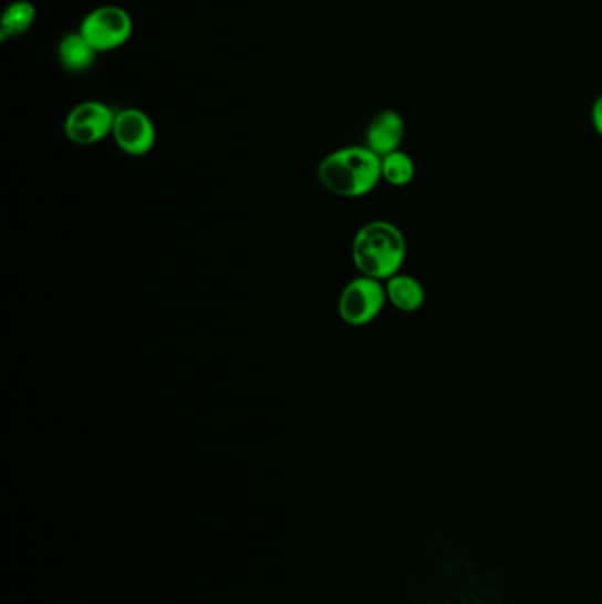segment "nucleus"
I'll return each instance as SVG.
<instances>
[{
	"instance_id": "10",
	"label": "nucleus",
	"mask_w": 602,
	"mask_h": 604,
	"mask_svg": "<svg viewBox=\"0 0 602 604\" xmlns=\"http://www.w3.org/2000/svg\"><path fill=\"white\" fill-rule=\"evenodd\" d=\"M35 17L38 13L31 0H13L0 17V40H14L27 34L34 27Z\"/></svg>"
},
{
	"instance_id": "4",
	"label": "nucleus",
	"mask_w": 602,
	"mask_h": 604,
	"mask_svg": "<svg viewBox=\"0 0 602 604\" xmlns=\"http://www.w3.org/2000/svg\"><path fill=\"white\" fill-rule=\"evenodd\" d=\"M385 304H387V294H385L384 281L357 277L341 292L338 311L345 324L363 327L378 319Z\"/></svg>"
},
{
	"instance_id": "9",
	"label": "nucleus",
	"mask_w": 602,
	"mask_h": 604,
	"mask_svg": "<svg viewBox=\"0 0 602 604\" xmlns=\"http://www.w3.org/2000/svg\"><path fill=\"white\" fill-rule=\"evenodd\" d=\"M384 283L387 302H391L397 311L415 313L424 306L426 290L417 278L397 272L396 277L388 278Z\"/></svg>"
},
{
	"instance_id": "12",
	"label": "nucleus",
	"mask_w": 602,
	"mask_h": 604,
	"mask_svg": "<svg viewBox=\"0 0 602 604\" xmlns=\"http://www.w3.org/2000/svg\"><path fill=\"white\" fill-rule=\"evenodd\" d=\"M592 126H594L595 133L602 136V94L594 101V106H592Z\"/></svg>"
},
{
	"instance_id": "1",
	"label": "nucleus",
	"mask_w": 602,
	"mask_h": 604,
	"mask_svg": "<svg viewBox=\"0 0 602 604\" xmlns=\"http://www.w3.org/2000/svg\"><path fill=\"white\" fill-rule=\"evenodd\" d=\"M316 176L322 188L336 197H366L382 180V158L366 145H350L325 156Z\"/></svg>"
},
{
	"instance_id": "3",
	"label": "nucleus",
	"mask_w": 602,
	"mask_h": 604,
	"mask_svg": "<svg viewBox=\"0 0 602 604\" xmlns=\"http://www.w3.org/2000/svg\"><path fill=\"white\" fill-rule=\"evenodd\" d=\"M79 31L97 53H106L129 43L135 23L132 13L123 6L103 4L91 9L82 18Z\"/></svg>"
},
{
	"instance_id": "5",
	"label": "nucleus",
	"mask_w": 602,
	"mask_h": 604,
	"mask_svg": "<svg viewBox=\"0 0 602 604\" xmlns=\"http://www.w3.org/2000/svg\"><path fill=\"white\" fill-rule=\"evenodd\" d=\"M117 110L103 101H82L70 110L64 121V135L80 147L96 145L112 136Z\"/></svg>"
},
{
	"instance_id": "6",
	"label": "nucleus",
	"mask_w": 602,
	"mask_h": 604,
	"mask_svg": "<svg viewBox=\"0 0 602 604\" xmlns=\"http://www.w3.org/2000/svg\"><path fill=\"white\" fill-rule=\"evenodd\" d=\"M112 138L124 154L141 158L149 154L156 145V126L147 112L135 106H127V108L117 110L115 114Z\"/></svg>"
},
{
	"instance_id": "2",
	"label": "nucleus",
	"mask_w": 602,
	"mask_h": 604,
	"mask_svg": "<svg viewBox=\"0 0 602 604\" xmlns=\"http://www.w3.org/2000/svg\"><path fill=\"white\" fill-rule=\"evenodd\" d=\"M352 260L361 277L387 281L405 265V233L385 219L370 221L355 233Z\"/></svg>"
},
{
	"instance_id": "11",
	"label": "nucleus",
	"mask_w": 602,
	"mask_h": 604,
	"mask_svg": "<svg viewBox=\"0 0 602 604\" xmlns=\"http://www.w3.org/2000/svg\"><path fill=\"white\" fill-rule=\"evenodd\" d=\"M414 159L402 149L394 150L382 158V180L394 188H405L415 179Z\"/></svg>"
},
{
	"instance_id": "8",
	"label": "nucleus",
	"mask_w": 602,
	"mask_h": 604,
	"mask_svg": "<svg viewBox=\"0 0 602 604\" xmlns=\"http://www.w3.org/2000/svg\"><path fill=\"white\" fill-rule=\"evenodd\" d=\"M100 53L94 50L80 31L70 32L62 35L58 44V61L62 70L71 75H82L87 73L94 64Z\"/></svg>"
},
{
	"instance_id": "7",
	"label": "nucleus",
	"mask_w": 602,
	"mask_h": 604,
	"mask_svg": "<svg viewBox=\"0 0 602 604\" xmlns=\"http://www.w3.org/2000/svg\"><path fill=\"white\" fill-rule=\"evenodd\" d=\"M405 118L396 110H382L367 124L366 147L380 158L399 150L405 140Z\"/></svg>"
}]
</instances>
